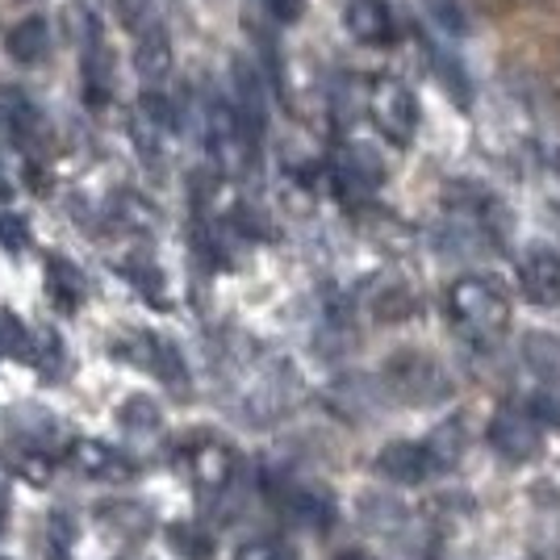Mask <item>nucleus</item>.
<instances>
[{"instance_id": "f257e3e1", "label": "nucleus", "mask_w": 560, "mask_h": 560, "mask_svg": "<svg viewBox=\"0 0 560 560\" xmlns=\"http://www.w3.org/2000/svg\"><path fill=\"white\" fill-rule=\"evenodd\" d=\"M447 318L472 343H493L511 327V302L490 277H460L447 289Z\"/></svg>"}, {"instance_id": "f03ea898", "label": "nucleus", "mask_w": 560, "mask_h": 560, "mask_svg": "<svg viewBox=\"0 0 560 560\" xmlns=\"http://www.w3.org/2000/svg\"><path fill=\"white\" fill-rule=\"evenodd\" d=\"M486 435H490L493 452H498L502 460H514V465H523V460L539 456V444H544L539 419L532 415V410H523V406H506V410H498Z\"/></svg>"}, {"instance_id": "7ed1b4c3", "label": "nucleus", "mask_w": 560, "mask_h": 560, "mask_svg": "<svg viewBox=\"0 0 560 560\" xmlns=\"http://www.w3.org/2000/svg\"><path fill=\"white\" fill-rule=\"evenodd\" d=\"M385 385H389L397 397L419 401V406L447 394V376L440 373V364L427 360V355H419V351H401V355H394L389 369H385Z\"/></svg>"}, {"instance_id": "20e7f679", "label": "nucleus", "mask_w": 560, "mask_h": 560, "mask_svg": "<svg viewBox=\"0 0 560 560\" xmlns=\"http://www.w3.org/2000/svg\"><path fill=\"white\" fill-rule=\"evenodd\" d=\"M373 117L385 139L406 147L415 139V126H419V105H415V96L401 80H381L373 89Z\"/></svg>"}, {"instance_id": "39448f33", "label": "nucleus", "mask_w": 560, "mask_h": 560, "mask_svg": "<svg viewBox=\"0 0 560 560\" xmlns=\"http://www.w3.org/2000/svg\"><path fill=\"white\" fill-rule=\"evenodd\" d=\"M373 468L385 477V481H397V486H419V481H431L435 472H444V465L435 460L431 444H410V440H397V444L381 447L376 452Z\"/></svg>"}, {"instance_id": "423d86ee", "label": "nucleus", "mask_w": 560, "mask_h": 560, "mask_svg": "<svg viewBox=\"0 0 560 560\" xmlns=\"http://www.w3.org/2000/svg\"><path fill=\"white\" fill-rule=\"evenodd\" d=\"M71 456V468L75 472H84V477H93V481H130L139 465L114 444H101V440H75L68 447Z\"/></svg>"}, {"instance_id": "0eeeda50", "label": "nucleus", "mask_w": 560, "mask_h": 560, "mask_svg": "<svg viewBox=\"0 0 560 560\" xmlns=\"http://www.w3.org/2000/svg\"><path fill=\"white\" fill-rule=\"evenodd\" d=\"M518 289L527 293V302L557 305L560 302V256L548 247H536L518 259Z\"/></svg>"}, {"instance_id": "6e6552de", "label": "nucleus", "mask_w": 560, "mask_h": 560, "mask_svg": "<svg viewBox=\"0 0 560 560\" xmlns=\"http://www.w3.org/2000/svg\"><path fill=\"white\" fill-rule=\"evenodd\" d=\"M343 25L351 30V38L364 43V47L394 43V13H389L385 0H351L348 13H343Z\"/></svg>"}, {"instance_id": "1a4fd4ad", "label": "nucleus", "mask_w": 560, "mask_h": 560, "mask_svg": "<svg viewBox=\"0 0 560 560\" xmlns=\"http://www.w3.org/2000/svg\"><path fill=\"white\" fill-rule=\"evenodd\" d=\"M188 472H192V481H197V490L206 493H218L231 486L234 477V456L226 444H218V440H206V444H197L188 452Z\"/></svg>"}, {"instance_id": "9d476101", "label": "nucleus", "mask_w": 560, "mask_h": 560, "mask_svg": "<svg viewBox=\"0 0 560 560\" xmlns=\"http://www.w3.org/2000/svg\"><path fill=\"white\" fill-rule=\"evenodd\" d=\"M109 96H114V59L93 30V38L84 43V101L89 109H105Z\"/></svg>"}, {"instance_id": "9b49d317", "label": "nucleus", "mask_w": 560, "mask_h": 560, "mask_svg": "<svg viewBox=\"0 0 560 560\" xmlns=\"http://www.w3.org/2000/svg\"><path fill=\"white\" fill-rule=\"evenodd\" d=\"M4 50H9V59H13V63H22V68L43 63V59L50 55L47 18H22V22L4 34Z\"/></svg>"}, {"instance_id": "f8f14e48", "label": "nucleus", "mask_w": 560, "mask_h": 560, "mask_svg": "<svg viewBox=\"0 0 560 560\" xmlns=\"http://www.w3.org/2000/svg\"><path fill=\"white\" fill-rule=\"evenodd\" d=\"M280 502H284V511L293 514L298 523L305 527H330L335 523V502H330V493L323 490H310V486H289V490L280 493Z\"/></svg>"}, {"instance_id": "ddd939ff", "label": "nucleus", "mask_w": 560, "mask_h": 560, "mask_svg": "<svg viewBox=\"0 0 560 560\" xmlns=\"http://www.w3.org/2000/svg\"><path fill=\"white\" fill-rule=\"evenodd\" d=\"M47 298L55 302V310H63L71 314L80 298H84V277H80V268L68 264L63 256H47Z\"/></svg>"}, {"instance_id": "4468645a", "label": "nucleus", "mask_w": 560, "mask_h": 560, "mask_svg": "<svg viewBox=\"0 0 560 560\" xmlns=\"http://www.w3.org/2000/svg\"><path fill=\"white\" fill-rule=\"evenodd\" d=\"M135 68L142 80H164L172 71V47H167V34L160 25H147L139 30V43H135Z\"/></svg>"}, {"instance_id": "2eb2a0df", "label": "nucleus", "mask_w": 560, "mask_h": 560, "mask_svg": "<svg viewBox=\"0 0 560 560\" xmlns=\"http://www.w3.org/2000/svg\"><path fill=\"white\" fill-rule=\"evenodd\" d=\"M142 343H147V351H142V364H147V369H155V373L164 376L172 389H180V394H185L188 373H185V360H180L176 343H167V339H160V335H142Z\"/></svg>"}, {"instance_id": "dca6fc26", "label": "nucleus", "mask_w": 560, "mask_h": 560, "mask_svg": "<svg viewBox=\"0 0 560 560\" xmlns=\"http://www.w3.org/2000/svg\"><path fill=\"white\" fill-rule=\"evenodd\" d=\"M360 511H364V523H369V532H381V536H397L406 523H410V511L389 498V493H369L364 502H360Z\"/></svg>"}, {"instance_id": "f3484780", "label": "nucleus", "mask_w": 560, "mask_h": 560, "mask_svg": "<svg viewBox=\"0 0 560 560\" xmlns=\"http://www.w3.org/2000/svg\"><path fill=\"white\" fill-rule=\"evenodd\" d=\"M523 360H527L548 385H560V339L557 335L532 330V335L523 339Z\"/></svg>"}, {"instance_id": "a211bd4d", "label": "nucleus", "mask_w": 560, "mask_h": 560, "mask_svg": "<svg viewBox=\"0 0 560 560\" xmlns=\"http://www.w3.org/2000/svg\"><path fill=\"white\" fill-rule=\"evenodd\" d=\"M373 397H376V389L369 381L351 376V381H339V385L330 389V406H339L343 415H369V410H373Z\"/></svg>"}, {"instance_id": "6ab92c4d", "label": "nucleus", "mask_w": 560, "mask_h": 560, "mask_svg": "<svg viewBox=\"0 0 560 560\" xmlns=\"http://www.w3.org/2000/svg\"><path fill=\"white\" fill-rule=\"evenodd\" d=\"M167 539H172V548H176L185 560H210L213 557V539L206 536L197 523H172V527H167Z\"/></svg>"}, {"instance_id": "aec40b11", "label": "nucleus", "mask_w": 560, "mask_h": 560, "mask_svg": "<svg viewBox=\"0 0 560 560\" xmlns=\"http://www.w3.org/2000/svg\"><path fill=\"white\" fill-rule=\"evenodd\" d=\"M0 355H22V360H30V330L18 323L13 310H0Z\"/></svg>"}, {"instance_id": "412c9836", "label": "nucleus", "mask_w": 560, "mask_h": 560, "mask_svg": "<svg viewBox=\"0 0 560 560\" xmlns=\"http://www.w3.org/2000/svg\"><path fill=\"white\" fill-rule=\"evenodd\" d=\"M121 427H130V431H155V427H160V406L142 394L130 397V401L121 406Z\"/></svg>"}, {"instance_id": "4be33fe9", "label": "nucleus", "mask_w": 560, "mask_h": 560, "mask_svg": "<svg viewBox=\"0 0 560 560\" xmlns=\"http://www.w3.org/2000/svg\"><path fill=\"white\" fill-rule=\"evenodd\" d=\"M142 117H147L155 130H176V105H172L164 93H155V89L142 93Z\"/></svg>"}, {"instance_id": "5701e85b", "label": "nucleus", "mask_w": 560, "mask_h": 560, "mask_svg": "<svg viewBox=\"0 0 560 560\" xmlns=\"http://www.w3.org/2000/svg\"><path fill=\"white\" fill-rule=\"evenodd\" d=\"M427 9H431V18L440 22V30H447V34H465L468 30V13L460 0H427Z\"/></svg>"}, {"instance_id": "b1692460", "label": "nucleus", "mask_w": 560, "mask_h": 560, "mask_svg": "<svg viewBox=\"0 0 560 560\" xmlns=\"http://www.w3.org/2000/svg\"><path fill=\"white\" fill-rule=\"evenodd\" d=\"M18 472H22L30 486H50L55 465H50V456L43 447H25V456H18Z\"/></svg>"}, {"instance_id": "393cba45", "label": "nucleus", "mask_w": 560, "mask_h": 560, "mask_svg": "<svg viewBox=\"0 0 560 560\" xmlns=\"http://www.w3.org/2000/svg\"><path fill=\"white\" fill-rule=\"evenodd\" d=\"M126 277L135 280L155 305H164V293H160V280L164 277H160V268H155L151 259H130V264H126Z\"/></svg>"}, {"instance_id": "a878e982", "label": "nucleus", "mask_w": 560, "mask_h": 560, "mask_svg": "<svg viewBox=\"0 0 560 560\" xmlns=\"http://www.w3.org/2000/svg\"><path fill=\"white\" fill-rule=\"evenodd\" d=\"M0 247H9V252L30 247V222L22 213H0Z\"/></svg>"}, {"instance_id": "bb28decb", "label": "nucleus", "mask_w": 560, "mask_h": 560, "mask_svg": "<svg viewBox=\"0 0 560 560\" xmlns=\"http://www.w3.org/2000/svg\"><path fill=\"white\" fill-rule=\"evenodd\" d=\"M264 4H268V13H272L280 25L298 22V18L305 13V0H264Z\"/></svg>"}, {"instance_id": "cd10ccee", "label": "nucleus", "mask_w": 560, "mask_h": 560, "mask_svg": "<svg viewBox=\"0 0 560 560\" xmlns=\"http://www.w3.org/2000/svg\"><path fill=\"white\" fill-rule=\"evenodd\" d=\"M238 560H280V552L272 544H252V548H243Z\"/></svg>"}, {"instance_id": "c85d7f7f", "label": "nucleus", "mask_w": 560, "mask_h": 560, "mask_svg": "<svg viewBox=\"0 0 560 560\" xmlns=\"http://www.w3.org/2000/svg\"><path fill=\"white\" fill-rule=\"evenodd\" d=\"M9 201H13V185L0 176V206H9Z\"/></svg>"}, {"instance_id": "c756f323", "label": "nucleus", "mask_w": 560, "mask_h": 560, "mask_svg": "<svg viewBox=\"0 0 560 560\" xmlns=\"http://www.w3.org/2000/svg\"><path fill=\"white\" fill-rule=\"evenodd\" d=\"M339 560H364V557H339Z\"/></svg>"}, {"instance_id": "7c9ffc66", "label": "nucleus", "mask_w": 560, "mask_h": 560, "mask_svg": "<svg viewBox=\"0 0 560 560\" xmlns=\"http://www.w3.org/2000/svg\"><path fill=\"white\" fill-rule=\"evenodd\" d=\"M0 560H4V557H0Z\"/></svg>"}]
</instances>
